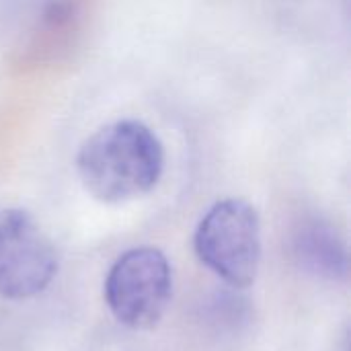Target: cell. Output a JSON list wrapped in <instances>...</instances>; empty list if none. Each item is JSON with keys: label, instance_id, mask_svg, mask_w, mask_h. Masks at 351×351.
Instances as JSON below:
<instances>
[{"label": "cell", "instance_id": "1", "mask_svg": "<svg viewBox=\"0 0 351 351\" xmlns=\"http://www.w3.org/2000/svg\"><path fill=\"white\" fill-rule=\"evenodd\" d=\"M76 171L95 199L125 204L156 187L165 171V148L146 123L119 119L99 128L82 142Z\"/></svg>", "mask_w": 351, "mask_h": 351}, {"label": "cell", "instance_id": "2", "mask_svg": "<svg viewBox=\"0 0 351 351\" xmlns=\"http://www.w3.org/2000/svg\"><path fill=\"white\" fill-rule=\"evenodd\" d=\"M199 261L232 288H249L261 263V222L257 210L241 197L214 204L193 237Z\"/></svg>", "mask_w": 351, "mask_h": 351}, {"label": "cell", "instance_id": "3", "mask_svg": "<svg viewBox=\"0 0 351 351\" xmlns=\"http://www.w3.org/2000/svg\"><path fill=\"white\" fill-rule=\"evenodd\" d=\"M105 302L128 329L158 325L173 298V271L156 247H136L115 259L105 278Z\"/></svg>", "mask_w": 351, "mask_h": 351}, {"label": "cell", "instance_id": "4", "mask_svg": "<svg viewBox=\"0 0 351 351\" xmlns=\"http://www.w3.org/2000/svg\"><path fill=\"white\" fill-rule=\"evenodd\" d=\"M58 274V253L37 220L21 208H0V296L27 300Z\"/></svg>", "mask_w": 351, "mask_h": 351}, {"label": "cell", "instance_id": "5", "mask_svg": "<svg viewBox=\"0 0 351 351\" xmlns=\"http://www.w3.org/2000/svg\"><path fill=\"white\" fill-rule=\"evenodd\" d=\"M294 255L302 269L315 278L329 282H343L348 278V247L339 232L327 222L313 220L302 224L294 237Z\"/></svg>", "mask_w": 351, "mask_h": 351}]
</instances>
